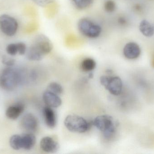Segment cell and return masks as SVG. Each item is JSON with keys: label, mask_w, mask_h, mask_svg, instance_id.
<instances>
[{"label": "cell", "mask_w": 154, "mask_h": 154, "mask_svg": "<svg viewBox=\"0 0 154 154\" xmlns=\"http://www.w3.org/2000/svg\"><path fill=\"white\" fill-rule=\"evenodd\" d=\"M64 124L70 132L79 134L87 132L91 125L86 119L75 115L67 116L65 118Z\"/></svg>", "instance_id": "4"}, {"label": "cell", "mask_w": 154, "mask_h": 154, "mask_svg": "<svg viewBox=\"0 0 154 154\" xmlns=\"http://www.w3.org/2000/svg\"><path fill=\"white\" fill-rule=\"evenodd\" d=\"M139 28L141 33L145 37H151L153 36V25L147 20H143L139 24Z\"/></svg>", "instance_id": "15"}, {"label": "cell", "mask_w": 154, "mask_h": 154, "mask_svg": "<svg viewBox=\"0 0 154 154\" xmlns=\"http://www.w3.org/2000/svg\"><path fill=\"white\" fill-rule=\"evenodd\" d=\"M35 4L41 6H45L51 3L54 0H32Z\"/></svg>", "instance_id": "24"}, {"label": "cell", "mask_w": 154, "mask_h": 154, "mask_svg": "<svg viewBox=\"0 0 154 154\" xmlns=\"http://www.w3.org/2000/svg\"><path fill=\"white\" fill-rule=\"evenodd\" d=\"M22 127L29 133H33L38 129V123L33 114L28 113L23 117L21 120Z\"/></svg>", "instance_id": "8"}, {"label": "cell", "mask_w": 154, "mask_h": 154, "mask_svg": "<svg viewBox=\"0 0 154 154\" xmlns=\"http://www.w3.org/2000/svg\"><path fill=\"white\" fill-rule=\"evenodd\" d=\"M105 10L108 13H112L116 9V4L112 0H108L104 5Z\"/></svg>", "instance_id": "21"}, {"label": "cell", "mask_w": 154, "mask_h": 154, "mask_svg": "<svg viewBox=\"0 0 154 154\" xmlns=\"http://www.w3.org/2000/svg\"><path fill=\"white\" fill-rule=\"evenodd\" d=\"M43 99L47 106L52 108L59 107L62 104V100L59 96L48 90L43 93Z\"/></svg>", "instance_id": "11"}, {"label": "cell", "mask_w": 154, "mask_h": 154, "mask_svg": "<svg viewBox=\"0 0 154 154\" xmlns=\"http://www.w3.org/2000/svg\"><path fill=\"white\" fill-rule=\"evenodd\" d=\"M6 51L11 56H15L18 53V48L16 43H11L8 44L6 48Z\"/></svg>", "instance_id": "20"}, {"label": "cell", "mask_w": 154, "mask_h": 154, "mask_svg": "<svg viewBox=\"0 0 154 154\" xmlns=\"http://www.w3.org/2000/svg\"><path fill=\"white\" fill-rule=\"evenodd\" d=\"M93 124L108 139L115 135L118 127L117 122L108 115L98 116L94 119Z\"/></svg>", "instance_id": "2"}, {"label": "cell", "mask_w": 154, "mask_h": 154, "mask_svg": "<svg viewBox=\"0 0 154 154\" xmlns=\"http://www.w3.org/2000/svg\"><path fill=\"white\" fill-rule=\"evenodd\" d=\"M100 82L106 90L114 96H119L122 92L123 82L119 77L102 76L100 77Z\"/></svg>", "instance_id": "6"}, {"label": "cell", "mask_w": 154, "mask_h": 154, "mask_svg": "<svg viewBox=\"0 0 154 154\" xmlns=\"http://www.w3.org/2000/svg\"><path fill=\"white\" fill-rule=\"evenodd\" d=\"M43 114L46 125L49 128H54L57 125V118L53 108L47 106L43 109Z\"/></svg>", "instance_id": "12"}, {"label": "cell", "mask_w": 154, "mask_h": 154, "mask_svg": "<svg viewBox=\"0 0 154 154\" xmlns=\"http://www.w3.org/2000/svg\"><path fill=\"white\" fill-rule=\"evenodd\" d=\"M96 62L91 58H86L81 63V68L83 71L89 72L92 71L96 68Z\"/></svg>", "instance_id": "16"}, {"label": "cell", "mask_w": 154, "mask_h": 154, "mask_svg": "<svg viewBox=\"0 0 154 154\" xmlns=\"http://www.w3.org/2000/svg\"><path fill=\"white\" fill-rule=\"evenodd\" d=\"M10 146L15 150H19L22 149L21 136L19 135H14L10 138Z\"/></svg>", "instance_id": "17"}, {"label": "cell", "mask_w": 154, "mask_h": 154, "mask_svg": "<svg viewBox=\"0 0 154 154\" xmlns=\"http://www.w3.org/2000/svg\"><path fill=\"white\" fill-rule=\"evenodd\" d=\"M42 151L47 153H54L59 149L60 146L57 140L51 137H45L41 139L40 143Z\"/></svg>", "instance_id": "9"}, {"label": "cell", "mask_w": 154, "mask_h": 154, "mask_svg": "<svg viewBox=\"0 0 154 154\" xmlns=\"http://www.w3.org/2000/svg\"><path fill=\"white\" fill-rule=\"evenodd\" d=\"M118 22L121 25H125L127 24L126 19L123 17H119L118 19Z\"/></svg>", "instance_id": "25"}, {"label": "cell", "mask_w": 154, "mask_h": 154, "mask_svg": "<svg viewBox=\"0 0 154 154\" xmlns=\"http://www.w3.org/2000/svg\"><path fill=\"white\" fill-rule=\"evenodd\" d=\"M52 49L53 45L49 39L44 34H38L27 50L26 57L29 60L38 61L49 53Z\"/></svg>", "instance_id": "1"}, {"label": "cell", "mask_w": 154, "mask_h": 154, "mask_svg": "<svg viewBox=\"0 0 154 154\" xmlns=\"http://www.w3.org/2000/svg\"><path fill=\"white\" fill-rule=\"evenodd\" d=\"M18 22L14 17L7 14L0 16V30L6 36H14L18 30Z\"/></svg>", "instance_id": "7"}, {"label": "cell", "mask_w": 154, "mask_h": 154, "mask_svg": "<svg viewBox=\"0 0 154 154\" xmlns=\"http://www.w3.org/2000/svg\"><path fill=\"white\" fill-rule=\"evenodd\" d=\"M24 106L22 103H17L9 106L5 111V115L9 119L16 120L23 113Z\"/></svg>", "instance_id": "13"}, {"label": "cell", "mask_w": 154, "mask_h": 154, "mask_svg": "<svg viewBox=\"0 0 154 154\" xmlns=\"http://www.w3.org/2000/svg\"><path fill=\"white\" fill-rule=\"evenodd\" d=\"M78 28L82 35L91 39L98 37L102 31L99 25L86 18L80 19L78 23Z\"/></svg>", "instance_id": "5"}, {"label": "cell", "mask_w": 154, "mask_h": 154, "mask_svg": "<svg viewBox=\"0 0 154 154\" xmlns=\"http://www.w3.org/2000/svg\"><path fill=\"white\" fill-rule=\"evenodd\" d=\"M16 44L18 48V53L20 55L25 54L27 50L25 43L23 42H17Z\"/></svg>", "instance_id": "23"}, {"label": "cell", "mask_w": 154, "mask_h": 154, "mask_svg": "<svg viewBox=\"0 0 154 154\" xmlns=\"http://www.w3.org/2000/svg\"><path fill=\"white\" fill-rule=\"evenodd\" d=\"M2 62L4 65H6L8 67H11L15 64V60L12 58H10L8 56L4 55L2 58Z\"/></svg>", "instance_id": "22"}, {"label": "cell", "mask_w": 154, "mask_h": 154, "mask_svg": "<svg viewBox=\"0 0 154 154\" xmlns=\"http://www.w3.org/2000/svg\"><path fill=\"white\" fill-rule=\"evenodd\" d=\"M22 149L30 150L33 148L36 143V138L32 133H29L21 135Z\"/></svg>", "instance_id": "14"}, {"label": "cell", "mask_w": 154, "mask_h": 154, "mask_svg": "<svg viewBox=\"0 0 154 154\" xmlns=\"http://www.w3.org/2000/svg\"><path fill=\"white\" fill-rule=\"evenodd\" d=\"M152 67H153L154 68V56L153 58L152 59Z\"/></svg>", "instance_id": "26"}, {"label": "cell", "mask_w": 154, "mask_h": 154, "mask_svg": "<svg viewBox=\"0 0 154 154\" xmlns=\"http://www.w3.org/2000/svg\"><path fill=\"white\" fill-rule=\"evenodd\" d=\"M20 79L17 71L9 67L0 73V87L6 91H13L18 86Z\"/></svg>", "instance_id": "3"}, {"label": "cell", "mask_w": 154, "mask_h": 154, "mask_svg": "<svg viewBox=\"0 0 154 154\" xmlns=\"http://www.w3.org/2000/svg\"><path fill=\"white\" fill-rule=\"evenodd\" d=\"M141 53L140 46L137 43L133 42L127 43L123 49L124 56L128 59H136L140 56Z\"/></svg>", "instance_id": "10"}, {"label": "cell", "mask_w": 154, "mask_h": 154, "mask_svg": "<svg viewBox=\"0 0 154 154\" xmlns=\"http://www.w3.org/2000/svg\"><path fill=\"white\" fill-rule=\"evenodd\" d=\"M77 9L83 10L90 6L94 0H72Z\"/></svg>", "instance_id": "19"}, {"label": "cell", "mask_w": 154, "mask_h": 154, "mask_svg": "<svg viewBox=\"0 0 154 154\" xmlns=\"http://www.w3.org/2000/svg\"><path fill=\"white\" fill-rule=\"evenodd\" d=\"M47 90L55 93L58 96L63 94V91H64V89L62 86L59 83L56 82H51L48 85Z\"/></svg>", "instance_id": "18"}]
</instances>
